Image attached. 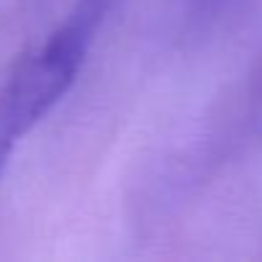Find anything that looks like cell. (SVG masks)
Returning <instances> with one entry per match:
<instances>
[{
	"mask_svg": "<svg viewBox=\"0 0 262 262\" xmlns=\"http://www.w3.org/2000/svg\"><path fill=\"white\" fill-rule=\"evenodd\" d=\"M113 0H75L64 18L29 44L0 75V93L26 134L77 82Z\"/></svg>",
	"mask_w": 262,
	"mask_h": 262,
	"instance_id": "cell-1",
	"label": "cell"
},
{
	"mask_svg": "<svg viewBox=\"0 0 262 262\" xmlns=\"http://www.w3.org/2000/svg\"><path fill=\"white\" fill-rule=\"evenodd\" d=\"M26 137V131L21 128V123L16 121L11 105L6 103L3 93H0V175L6 172L13 149L18 147V142Z\"/></svg>",
	"mask_w": 262,
	"mask_h": 262,
	"instance_id": "cell-2",
	"label": "cell"
},
{
	"mask_svg": "<svg viewBox=\"0 0 262 262\" xmlns=\"http://www.w3.org/2000/svg\"><path fill=\"white\" fill-rule=\"evenodd\" d=\"M203 8H219V6H226L229 0H198Z\"/></svg>",
	"mask_w": 262,
	"mask_h": 262,
	"instance_id": "cell-3",
	"label": "cell"
}]
</instances>
